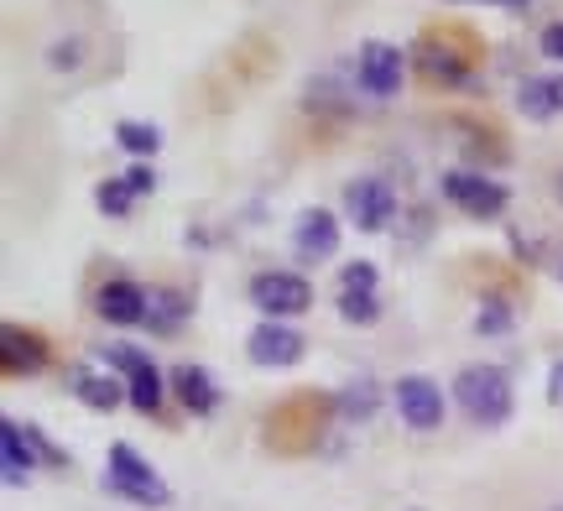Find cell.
<instances>
[{
  "label": "cell",
  "instance_id": "obj_1",
  "mask_svg": "<svg viewBox=\"0 0 563 511\" xmlns=\"http://www.w3.org/2000/svg\"><path fill=\"white\" fill-rule=\"evenodd\" d=\"M454 397L470 412V423H481V429H496L511 418V381L496 366H464L454 376Z\"/></svg>",
  "mask_w": 563,
  "mask_h": 511
},
{
  "label": "cell",
  "instance_id": "obj_2",
  "mask_svg": "<svg viewBox=\"0 0 563 511\" xmlns=\"http://www.w3.org/2000/svg\"><path fill=\"white\" fill-rule=\"evenodd\" d=\"M104 486L115 496H125V501H136V507H167V501H173L167 486L157 480V470H152L131 444H115V449H110V475H104Z\"/></svg>",
  "mask_w": 563,
  "mask_h": 511
},
{
  "label": "cell",
  "instance_id": "obj_3",
  "mask_svg": "<svg viewBox=\"0 0 563 511\" xmlns=\"http://www.w3.org/2000/svg\"><path fill=\"white\" fill-rule=\"evenodd\" d=\"M251 303L262 308V313H272V319H292V313H308L313 287L302 282V277H292V271H266V277L251 282Z\"/></svg>",
  "mask_w": 563,
  "mask_h": 511
},
{
  "label": "cell",
  "instance_id": "obj_4",
  "mask_svg": "<svg viewBox=\"0 0 563 511\" xmlns=\"http://www.w3.org/2000/svg\"><path fill=\"white\" fill-rule=\"evenodd\" d=\"M344 209L361 230H386L397 214V193L382 178H355V184H344Z\"/></svg>",
  "mask_w": 563,
  "mask_h": 511
},
{
  "label": "cell",
  "instance_id": "obj_5",
  "mask_svg": "<svg viewBox=\"0 0 563 511\" xmlns=\"http://www.w3.org/2000/svg\"><path fill=\"white\" fill-rule=\"evenodd\" d=\"M443 193L475 220H496L506 209V188L490 178H475V173H443Z\"/></svg>",
  "mask_w": 563,
  "mask_h": 511
},
{
  "label": "cell",
  "instance_id": "obj_6",
  "mask_svg": "<svg viewBox=\"0 0 563 511\" xmlns=\"http://www.w3.org/2000/svg\"><path fill=\"white\" fill-rule=\"evenodd\" d=\"M245 349H251V360H256V366H266V370L298 366V360H302V334H298V329H287V324H277V319H266V324L251 329Z\"/></svg>",
  "mask_w": 563,
  "mask_h": 511
},
{
  "label": "cell",
  "instance_id": "obj_7",
  "mask_svg": "<svg viewBox=\"0 0 563 511\" xmlns=\"http://www.w3.org/2000/svg\"><path fill=\"white\" fill-rule=\"evenodd\" d=\"M361 89L376 100H391L402 89V47L391 42H365L361 47Z\"/></svg>",
  "mask_w": 563,
  "mask_h": 511
},
{
  "label": "cell",
  "instance_id": "obj_8",
  "mask_svg": "<svg viewBox=\"0 0 563 511\" xmlns=\"http://www.w3.org/2000/svg\"><path fill=\"white\" fill-rule=\"evenodd\" d=\"M397 412H402V423H412L418 433L439 429L443 423V391L428 381V376H402L397 381Z\"/></svg>",
  "mask_w": 563,
  "mask_h": 511
},
{
  "label": "cell",
  "instance_id": "obj_9",
  "mask_svg": "<svg viewBox=\"0 0 563 511\" xmlns=\"http://www.w3.org/2000/svg\"><path fill=\"white\" fill-rule=\"evenodd\" d=\"M334 251H340V225H334V214H329V209H308L298 220V256L323 262V256H334Z\"/></svg>",
  "mask_w": 563,
  "mask_h": 511
},
{
  "label": "cell",
  "instance_id": "obj_10",
  "mask_svg": "<svg viewBox=\"0 0 563 511\" xmlns=\"http://www.w3.org/2000/svg\"><path fill=\"white\" fill-rule=\"evenodd\" d=\"M517 110L527 121H553L563 115V74H543V79H527L517 89Z\"/></svg>",
  "mask_w": 563,
  "mask_h": 511
},
{
  "label": "cell",
  "instance_id": "obj_11",
  "mask_svg": "<svg viewBox=\"0 0 563 511\" xmlns=\"http://www.w3.org/2000/svg\"><path fill=\"white\" fill-rule=\"evenodd\" d=\"M146 303H152V298L131 282L100 287V319H110V324H141V319H146Z\"/></svg>",
  "mask_w": 563,
  "mask_h": 511
},
{
  "label": "cell",
  "instance_id": "obj_12",
  "mask_svg": "<svg viewBox=\"0 0 563 511\" xmlns=\"http://www.w3.org/2000/svg\"><path fill=\"white\" fill-rule=\"evenodd\" d=\"M32 444H37V433L21 429V423H5L0 429V454H5V480L21 486L26 475H32Z\"/></svg>",
  "mask_w": 563,
  "mask_h": 511
},
{
  "label": "cell",
  "instance_id": "obj_13",
  "mask_svg": "<svg viewBox=\"0 0 563 511\" xmlns=\"http://www.w3.org/2000/svg\"><path fill=\"white\" fill-rule=\"evenodd\" d=\"M178 397L188 412H214L220 408V387L203 366H178Z\"/></svg>",
  "mask_w": 563,
  "mask_h": 511
},
{
  "label": "cell",
  "instance_id": "obj_14",
  "mask_svg": "<svg viewBox=\"0 0 563 511\" xmlns=\"http://www.w3.org/2000/svg\"><path fill=\"white\" fill-rule=\"evenodd\" d=\"M68 381H74V391H79L84 408H95V412H110L115 402H121V387H115L110 376H95V370H74Z\"/></svg>",
  "mask_w": 563,
  "mask_h": 511
},
{
  "label": "cell",
  "instance_id": "obj_15",
  "mask_svg": "<svg viewBox=\"0 0 563 511\" xmlns=\"http://www.w3.org/2000/svg\"><path fill=\"white\" fill-rule=\"evenodd\" d=\"M47 360L37 334H21V329H5V370H37Z\"/></svg>",
  "mask_w": 563,
  "mask_h": 511
},
{
  "label": "cell",
  "instance_id": "obj_16",
  "mask_svg": "<svg viewBox=\"0 0 563 511\" xmlns=\"http://www.w3.org/2000/svg\"><path fill=\"white\" fill-rule=\"evenodd\" d=\"M115 142L125 146V152H136V157H152L162 146V136H157V125H141V121H121L115 125Z\"/></svg>",
  "mask_w": 563,
  "mask_h": 511
},
{
  "label": "cell",
  "instance_id": "obj_17",
  "mask_svg": "<svg viewBox=\"0 0 563 511\" xmlns=\"http://www.w3.org/2000/svg\"><path fill=\"white\" fill-rule=\"evenodd\" d=\"M157 402H162V376H157V366L136 370V376H131V408L157 412Z\"/></svg>",
  "mask_w": 563,
  "mask_h": 511
},
{
  "label": "cell",
  "instance_id": "obj_18",
  "mask_svg": "<svg viewBox=\"0 0 563 511\" xmlns=\"http://www.w3.org/2000/svg\"><path fill=\"white\" fill-rule=\"evenodd\" d=\"M340 313L344 324H376L382 303H376V292H340Z\"/></svg>",
  "mask_w": 563,
  "mask_h": 511
},
{
  "label": "cell",
  "instance_id": "obj_19",
  "mask_svg": "<svg viewBox=\"0 0 563 511\" xmlns=\"http://www.w3.org/2000/svg\"><path fill=\"white\" fill-rule=\"evenodd\" d=\"M340 412L344 418H371V412H376V387H371V381H350L340 397Z\"/></svg>",
  "mask_w": 563,
  "mask_h": 511
},
{
  "label": "cell",
  "instance_id": "obj_20",
  "mask_svg": "<svg viewBox=\"0 0 563 511\" xmlns=\"http://www.w3.org/2000/svg\"><path fill=\"white\" fill-rule=\"evenodd\" d=\"M100 360H104V366H115V370H125V376H136V370L152 366L136 345H110V349H100Z\"/></svg>",
  "mask_w": 563,
  "mask_h": 511
},
{
  "label": "cell",
  "instance_id": "obj_21",
  "mask_svg": "<svg viewBox=\"0 0 563 511\" xmlns=\"http://www.w3.org/2000/svg\"><path fill=\"white\" fill-rule=\"evenodd\" d=\"M95 199H100L104 214H131V199H136V193H131V184H125V178H115V184H104Z\"/></svg>",
  "mask_w": 563,
  "mask_h": 511
},
{
  "label": "cell",
  "instance_id": "obj_22",
  "mask_svg": "<svg viewBox=\"0 0 563 511\" xmlns=\"http://www.w3.org/2000/svg\"><path fill=\"white\" fill-rule=\"evenodd\" d=\"M344 292H376V266L371 262L344 266Z\"/></svg>",
  "mask_w": 563,
  "mask_h": 511
},
{
  "label": "cell",
  "instance_id": "obj_23",
  "mask_svg": "<svg viewBox=\"0 0 563 511\" xmlns=\"http://www.w3.org/2000/svg\"><path fill=\"white\" fill-rule=\"evenodd\" d=\"M475 329H481V334H506V329H511V313H506V303H485V313L475 319Z\"/></svg>",
  "mask_w": 563,
  "mask_h": 511
},
{
  "label": "cell",
  "instance_id": "obj_24",
  "mask_svg": "<svg viewBox=\"0 0 563 511\" xmlns=\"http://www.w3.org/2000/svg\"><path fill=\"white\" fill-rule=\"evenodd\" d=\"M146 308H157V324L162 329H178L183 324V308H178V298H173V292H157Z\"/></svg>",
  "mask_w": 563,
  "mask_h": 511
},
{
  "label": "cell",
  "instance_id": "obj_25",
  "mask_svg": "<svg viewBox=\"0 0 563 511\" xmlns=\"http://www.w3.org/2000/svg\"><path fill=\"white\" fill-rule=\"evenodd\" d=\"M125 184H131V193H152V188H157V173H152V167H131Z\"/></svg>",
  "mask_w": 563,
  "mask_h": 511
},
{
  "label": "cell",
  "instance_id": "obj_26",
  "mask_svg": "<svg viewBox=\"0 0 563 511\" xmlns=\"http://www.w3.org/2000/svg\"><path fill=\"white\" fill-rule=\"evenodd\" d=\"M543 58L563 63V21H559V26H548V32H543Z\"/></svg>",
  "mask_w": 563,
  "mask_h": 511
},
{
  "label": "cell",
  "instance_id": "obj_27",
  "mask_svg": "<svg viewBox=\"0 0 563 511\" xmlns=\"http://www.w3.org/2000/svg\"><path fill=\"white\" fill-rule=\"evenodd\" d=\"M548 391H553V397L563 402V366H553V376H548Z\"/></svg>",
  "mask_w": 563,
  "mask_h": 511
},
{
  "label": "cell",
  "instance_id": "obj_28",
  "mask_svg": "<svg viewBox=\"0 0 563 511\" xmlns=\"http://www.w3.org/2000/svg\"><path fill=\"white\" fill-rule=\"evenodd\" d=\"M481 5H506V11H527L532 0H481Z\"/></svg>",
  "mask_w": 563,
  "mask_h": 511
},
{
  "label": "cell",
  "instance_id": "obj_29",
  "mask_svg": "<svg viewBox=\"0 0 563 511\" xmlns=\"http://www.w3.org/2000/svg\"><path fill=\"white\" fill-rule=\"evenodd\" d=\"M559 199H563V178H559Z\"/></svg>",
  "mask_w": 563,
  "mask_h": 511
},
{
  "label": "cell",
  "instance_id": "obj_30",
  "mask_svg": "<svg viewBox=\"0 0 563 511\" xmlns=\"http://www.w3.org/2000/svg\"><path fill=\"white\" fill-rule=\"evenodd\" d=\"M559 511H563V507H559Z\"/></svg>",
  "mask_w": 563,
  "mask_h": 511
}]
</instances>
